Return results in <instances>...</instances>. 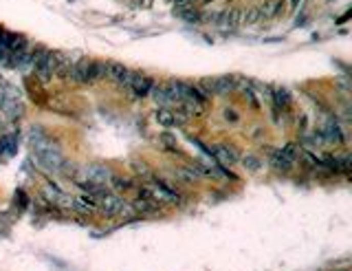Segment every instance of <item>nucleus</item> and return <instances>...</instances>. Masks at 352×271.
Segmentation results:
<instances>
[{
    "label": "nucleus",
    "mask_w": 352,
    "mask_h": 271,
    "mask_svg": "<svg viewBox=\"0 0 352 271\" xmlns=\"http://www.w3.org/2000/svg\"><path fill=\"white\" fill-rule=\"evenodd\" d=\"M319 133H321V137H324V143H343L341 126H339V121H337V119H333V117L324 119Z\"/></svg>",
    "instance_id": "39448f33"
},
{
    "label": "nucleus",
    "mask_w": 352,
    "mask_h": 271,
    "mask_svg": "<svg viewBox=\"0 0 352 271\" xmlns=\"http://www.w3.org/2000/svg\"><path fill=\"white\" fill-rule=\"evenodd\" d=\"M161 141H163L165 145H167V148H172V150H176V139L172 137V135H163V137H161Z\"/></svg>",
    "instance_id": "bb28decb"
},
{
    "label": "nucleus",
    "mask_w": 352,
    "mask_h": 271,
    "mask_svg": "<svg viewBox=\"0 0 352 271\" xmlns=\"http://www.w3.org/2000/svg\"><path fill=\"white\" fill-rule=\"evenodd\" d=\"M108 183L115 194H128V192H135L137 190V181L132 177H123V174H110Z\"/></svg>",
    "instance_id": "1a4fd4ad"
},
{
    "label": "nucleus",
    "mask_w": 352,
    "mask_h": 271,
    "mask_svg": "<svg viewBox=\"0 0 352 271\" xmlns=\"http://www.w3.org/2000/svg\"><path fill=\"white\" fill-rule=\"evenodd\" d=\"M31 69H33L35 77H38L42 84H49L51 79L55 77V53L53 51H47V49L33 53Z\"/></svg>",
    "instance_id": "f03ea898"
},
{
    "label": "nucleus",
    "mask_w": 352,
    "mask_h": 271,
    "mask_svg": "<svg viewBox=\"0 0 352 271\" xmlns=\"http://www.w3.org/2000/svg\"><path fill=\"white\" fill-rule=\"evenodd\" d=\"M260 11H262L264 20H271V18L280 16V13L284 11V0H264V5L260 7Z\"/></svg>",
    "instance_id": "4468645a"
},
{
    "label": "nucleus",
    "mask_w": 352,
    "mask_h": 271,
    "mask_svg": "<svg viewBox=\"0 0 352 271\" xmlns=\"http://www.w3.org/2000/svg\"><path fill=\"white\" fill-rule=\"evenodd\" d=\"M157 121L163 128H174L176 126V113L170 111V108H159L157 111Z\"/></svg>",
    "instance_id": "6ab92c4d"
},
{
    "label": "nucleus",
    "mask_w": 352,
    "mask_h": 271,
    "mask_svg": "<svg viewBox=\"0 0 352 271\" xmlns=\"http://www.w3.org/2000/svg\"><path fill=\"white\" fill-rule=\"evenodd\" d=\"M176 179L183 183H198L201 174H198L194 165H183V168H176Z\"/></svg>",
    "instance_id": "a211bd4d"
},
{
    "label": "nucleus",
    "mask_w": 352,
    "mask_h": 271,
    "mask_svg": "<svg viewBox=\"0 0 352 271\" xmlns=\"http://www.w3.org/2000/svg\"><path fill=\"white\" fill-rule=\"evenodd\" d=\"M238 82H240V77H236V75H220V77L211 79V89H214V95H227L238 89Z\"/></svg>",
    "instance_id": "9d476101"
},
{
    "label": "nucleus",
    "mask_w": 352,
    "mask_h": 271,
    "mask_svg": "<svg viewBox=\"0 0 352 271\" xmlns=\"http://www.w3.org/2000/svg\"><path fill=\"white\" fill-rule=\"evenodd\" d=\"M174 13L183 20V23H187V25H198L203 20V13L198 11L194 5H176Z\"/></svg>",
    "instance_id": "f8f14e48"
},
{
    "label": "nucleus",
    "mask_w": 352,
    "mask_h": 271,
    "mask_svg": "<svg viewBox=\"0 0 352 271\" xmlns=\"http://www.w3.org/2000/svg\"><path fill=\"white\" fill-rule=\"evenodd\" d=\"M73 64L69 53H55V77H69Z\"/></svg>",
    "instance_id": "ddd939ff"
},
{
    "label": "nucleus",
    "mask_w": 352,
    "mask_h": 271,
    "mask_svg": "<svg viewBox=\"0 0 352 271\" xmlns=\"http://www.w3.org/2000/svg\"><path fill=\"white\" fill-rule=\"evenodd\" d=\"M73 207L82 214H93V212H99V199H95L93 194H77L73 199Z\"/></svg>",
    "instance_id": "9b49d317"
},
{
    "label": "nucleus",
    "mask_w": 352,
    "mask_h": 271,
    "mask_svg": "<svg viewBox=\"0 0 352 271\" xmlns=\"http://www.w3.org/2000/svg\"><path fill=\"white\" fill-rule=\"evenodd\" d=\"M135 73H137V71H130V69H128V71L121 75L119 82H117V86H119V89H128V91H130V84H132V79H135Z\"/></svg>",
    "instance_id": "393cba45"
},
{
    "label": "nucleus",
    "mask_w": 352,
    "mask_h": 271,
    "mask_svg": "<svg viewBox=\"0 0 352 271\" xmlns=\"http://www.w3.org/2000/svg\"><path fill=\"white\" fill-rule=\"evenodd\" d=\"M280 152L289 161H293V163H295V159L299 157V145L297 143H286V145H282V148H280Z\"/></svg>",
    "instance_id": "b1692460"
},
{
    "label": "nucleus",
    "mask_w": 352,
    "mask_h": 271,
    "mask_svg": "<svg viewBox=\"0 0 352 271\" xmlns=\"http://www.w3.org/2000/svg\"><path fill=\"white\" fill-rule=\"evenodd\" d=\"M132 172H135V177L139 179V181H143V183H150L152 179H154V172H152V168L145 163V161H139V159H135L132 161Z\"/></svg>",
    "instance_id": "dca6fc26"
},
{
    "label": "nucleus",
    "mask_w": 352,
    "mask_h": 271,
    "mask_svg": "<svg viewBox=\"0 0 352 271\" xmlns=\"http://www.w3.org/2000/svg\"><path fill=\"white\" fill-rule=\"evenodd\" d=\"M154 77L150 75H145V73H135V79H132V84H130V91L137 95V97H148L150 91L154 89Z\"/></svg>",
    "instance_id": "6e6552de"
},
{
    "label": "nucleus",
    "mask_w": 352,
    "mask_h": 271,
    "mask_svg": "<svg viewBox=\"0 0 352 271\" xmlns=\"http://www.w3.org/2000/svg\"><path fill=\"white\" fill-rule=\"evenodd\" d=\"M271 101H273V111L277 113H289L291 106H293V95L289 89H284V86H277V89L271 91Z\"/></svg>",
    "instance_id": "0eeeda50"
},
{
    "label": "nucleus",
    "mask_w": 352,
    "mask_h": 271,
    "mask_svg": "<svg viewBox=\"0 0 352 271\" xmlns=\"http://www.w3.org/2000/svg\"><path fill=\"white\" fill-rule=\"evenodd\" d=\"M106 77V64L99 60H88V57H79V60L73 64L69 79L77 84H95L97 79Z\"/></svg>",
    "instance_id": "f257e3e1"
},
{
    "label": "nucleus",
    "mask_w": 352,
    "mask_h": 271,
    "mask_svg": "<svg viewBox=\"0 0 352 271\" xmlns=\"http://www.w3.org/2000/svg\"><path fill=\"white\" fill-rule=\"evenodd\" d=\"M240 161H242V165H245L249 172H258L262 168V159L255 157V155H245V157H240Z\"/></svg>",
    "instance_id": "5701e85b"
},
{
    "label": "nucleus",
    "mask_w": 352,
    "mask_h": 271,
    "mask_svg": "<svg viewBox=\"0 0 352 271\" xmlns=\"http://www.w3.org/2000/svg\"><path fill=\"white\" fill-rule=\"evenodd\" d=\"M299 3H302V0H289V7H291V9H297Z\"/></svg>",
    "instance_id": "c85d7f7f"
},
{
    "label": "nucleus",
    "mask_w": 352,
    "mask_h": 271,
    "mask_svg": "<svg viewBox=\"0 0 352 271\" xmlns=\"http://www.w3.org/2000/svg\"><path fill=\"white\" fill-rule=\"evenodd\" d=\"M225 117H227V119H233V121L238 119V117H236V113H233V111H225Z\"/></svg>",
    "instance_id": "cd10ccee"
},
{
    "label": "nucleus",
    "mask_w": 352,
    "mask_h": 271,
    "mask_svg": "<svg viewBox=\"0 0 352 271\" xmlns=\"http://www.w3.org/2000/svg\"><path fill=\"white\" fill-rule=\"evenodd\" d=\"M132 207H135L137 214H154V212H159V203L152 201V199H137L132 201Z\"/></svg>",
    "instance_id": "f3484780"
},
{
    "label": "nucleus",
    "mask_w": 352,
    "mask_h": 271,
    "mask_svg": "<svg viewBox=\"0 0 352 271\" xmlns=\"http://www.w3.org/2000/svg\"><path fill=\"white\" fill-rule=\"evenodd\" d=\"M209 155H214V159L218 161L220 165H233V163H238V161H240L238 150L231 148V145H223V143L214 145V148L209 150Z\"/></svg>",
    "instance_id": "423d86ee"
},
{
    "label": "nucleus",
    "mask_w": 352,
    "mask_h": 271,
    "mask_svg": "<svg viewBox=\"0 0 352 271\" xmlns=\"http://www.w3.org/2000/svg\"><path fill=\"white\" fill-rule=\"evenodd\" d=\"M260 20H262L260 7H251V9L242 11V25H258Z\"/></svg>",
    "instance_id": "4be33fe9"
},
{
    "label": "nucleus",
    "mask_w": 352,
    "mask_h": 271,
    "mask_svg": "<svg viewBox=\"0 0 352 271\" xmlns=\"http://www.w3.org/2000/svg\"><path fill=\"white\" fill-rule=\"evenodd\" d=\"M269 163H271V168H273L275 172H291V168H293V161L286 159L280 150H273V152H271Z\"/></svg>",
    "instance_id": "2eb2a0df"
},
{
    "label": "nucleus",
    "mask_w": 352,
    "mask_h": 271,
    "mask_svg": "<svg viewBox=\"0 0 352 271\" xmlns=\"http://www.w3.org/2000/svg\"><path fill=\"white\" fill-rule=\"evenodd\" d=\"M150 95H152V99L157 101L159 106H163V108L172 106V101H170V97H167V93H165V86H157V84H154V89L150 91Z\"/></svg>",
    "instance_id": "aec40b11"
},
{
    "label": "nucleus",
    "mask_w": 352,
    "mask_h": 271,
    "mask_svg": "<svg viewBox=\"0 0 352 271\" xmlns=\"http://www.w3.org/2000/svg\"><path fill=\"white\" fill-rule=\"evenodd\" d=\"M110 168L108 165H104V163H88V165H84L82 168V177L86 179V181H91V183H108V179H110Z\"/></svg>",
    "instance_id": "20e7f679"
},
{
    "label": "nucleus",
    "mask_w": 352,
    "mask_h": 271,
    "mask_svg": "<svg viewBox=\"0 0 352 271\" xmlns=\"http://www.w3.org/2000/svg\"><path fill=\"white\" fill-rule=\"evenodd\" d=\"M205 3H209V0H205Z\"/></svg>",
    "instance_id": "c756f323"
},
{
    "label": "nucleus",
    "mask_w": 352,
    "mask_h": 271,
    "mask_svg": "<svg viewBox=\"0 0 352 271\" xmlns=\"http://www.w3.org/2000/svg\"><path fill=\"white\" fill-rule=\"evenodd\" d=\"M99 212L104 216H132L135 214V207H132V203H128L121 194L110 192L104 199H99Z\"/></svg>",
    "instance_id": "7ed1b4c3"
},
{
    "label": "nucleus",
    "mask_w": 352,
    "mask_h": 271,
    "mask_svg": "<svg viewBox=\"0 0 352 271\" xmlns=\"http://www.w3.org/2000/svg\"><path fill=\"white\" fill-rule=\"evenodd\" d=\"M126 71H128V69L123 67V64H119V62H106V77L115 79V82H119L121 75H123Z\"/></svg>",
    "instance_id": "412c9836"
},
{
    "label": "nucleus",
    "mask_w": 352,
    "mask_h": 271,
    "mask_svg": "<svg viewBox=\"0 0 352 271\" xmlns=\"http://www.w3.org/2000/svg\"><path fill=\"white\" fill-rule=\"evenodd\" d=\"M242 95H245V99H249V104H251V108H260L258 99H255V95H253V89H249V86H245V89H242Z\"/></svg>",
    "instance_id": "a878e982"
}]
</instances>
